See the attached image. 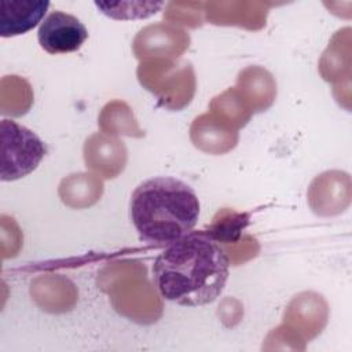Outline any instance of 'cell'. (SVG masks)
<instances>
[{"label":"cell","instance_id":"6da1fadb","mask_svg":"<svg viewBox=\"0 0 352 352\" xmlns=\"http://www.w3.org/2000/svg\"><path fill=\"white\" fill-rule=\"evenodd\" d=\"M230 258L208 231H190L168 245L153 264L160 294L184 307L213 302L224 290Z\"/></svg>","mask_w":352,"mask_h":352},{"label":"cell","instance_id":"7a4b0ae2","mask_svg":"<svg viewBox=\"0 0 352 352\" xmlns=\"http://www.w3.org/2000/svg\"><path fill=\"white\" fill-rule=\"evenodd\" d=\"M129 216L140 241L168 246L192 231L199 217V201L183 180L155 176L133 190Z\"/></svg>","mask_w":352,"mask_h":352},{"label":"cell","instance_id":"3957f363","mask_svg":"<svg viewBox=\"0 0 352 352\" xmlns=\"http://www.w3.org/2000/svg\"><path fill=\"white\" fill-rule=\"evenodd\" d=\"M0 140V179L3 182L25 177L37 168L47 153L44 142L33 131L12 120H1Z\"/></svg>","mask_w":352,"mask_h":352},{"label":"cell","instance_id":"277c9868","mask_svg":"<svg viewBox=\"0 0 352 352\" xmlns=\"http://www.w3.org/2000/svg\"><path fill=\"white\" fill-rule=\"evenodd\" d=\"M38 44L48 54H67L77 51L88 38V30L74 15L54 11L40 23Z\"/></svg>","mask_w":352,"mask_h":352},{"label":"cell","instance_id":"5b68a950","mask_svg":"<svg viewBox=\"0 0 352 352\" xmlns=\"http://www.w3.org/2000/svg\"><path fill=\"white\" fill-rule=\"evenodd\" d=\"M186 47H188V34L164 23L150 25L142 29L133 43V50L139 59L151 55L179 56Z\"/></svg>","mask_w":352,"mask_h":352},{"label":"cell","instance_id":"8992f818","mask_svg":"<svg viewBox=\"0 0 352 352\" xmlns=\"http://www.w3.org/2000/svg\"><path fill=\"white\" fill-rule=\"evenodd\" d=\"M48 7L45 0H1L0 36L14 37L32 30L43 22Z\"/></svg>","mask_w":352,"mask_h":352},{"label":"cell","instance_id":"52a82bcc","mask_svg":"<svg viewBox=\"0 0 352 352\" xmlns=\"http://www.w3.org/2000/svg\"><path fill=\"white\" fill-rule=\"evenodd\" d=\"M194 146L213 154H221L231 150L238 140L236 129L226 122H220L212 113L199 116L194 120L190 129Z\"/></svg>","mask_w":352,"mask_h":352},{"label":"cell","instance_id":"ba28073f","mask_svg":"<svg viewBox=\"0 0 352 352\" xmlns=\"http://www.w3.org/2000/svg\"><path fill=\"white\" fill-rule=\"evenodd\" d=\"M236 89L252 111L265 110L271 106L276 95V84L272 76L258 66L248 67L239 73Z\"/></svg>","mask_w":352,"mask_h":352},{"label":"cell","instance_id":"9c48e42d","mask_svg":"<svg viewBox=\"0 0 352 352\" xmlns=\"http://www.w3.org/2000/svg\"><path fill=\"white\" fill-rule=\"evenodd\" d=\"M125 146L122 142H120L116 138L107 136L104 133H95L89 139H87L84 148H89L98 153H102V155H92V157H84L87 166L96 172H102L104 177H114L118 175L125 165L126 154H111L117 150L124 148Z\"/></svg>","mask_w":352,"mask_h":352},{"label":"cell","instance_id":"30bf717a","mask_svg":"<svg viewBox=\"0 0 352 352\" xmlns=\"http://www.w3.org/2000/svg\"><path fill=\"white\" fill-rule=\"evenodd\" d=\"M231 212L230 210H223L219 212L217 216L220 217V220L214 219L213 226L210 227V230H208V232L217 241H227L230 242L231 239H236V236L239 235V232L246 227L248 224V214H238L234 213V217H230Z\"/></svg>","mask_w":352,"mask_h":352}]
</instances>
